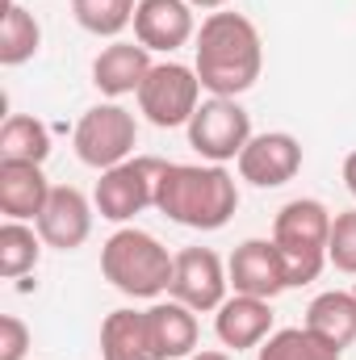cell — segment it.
Returning a JSON list of instances; mask_svg holds the SVG:
<instances>
[{"mask_svg":"<svg viewBox=\"0 0 356 360\" xmlns=\"http://www.w3.org/2000/svg\"><path fill=\"white\" fill-rule=\"evenodd\" d=\"M265 42L243 13H210L197 30L193 72L210 96H239L260 80Z\"/></svg>","mask_w":356,"mask_h":360,"instance_id":"obj_1","label":"cell"},{"mask_svg":"<svg viewBox=\"0 0 356 360\" xmlns=\"http://www.w3.org/2000/svg\"><path fill=\"white\" fill-rule=\"evenodd\" d=\"M155 210L193 231H218L239 210L235 176L222 164H168L155 180Z\"/></svg>","mask_w":356,"mask_h":360,"instance_id":"obj_2","label":"cell"},{"mask_svg":"<svg viewBox=\"0 0 356 360\" xmlns=\"http://www.w3.org/2000/svg\"><path fill=\"white\" fill-rule=\"evenodd\" d=\"M177 256L147 231L139 226H122L105 239L101 248V272L105 281L126 293V297H160L172 285Z\"/></svg>","mask_w":356,"mask_h":360,"instance_id":"obj_3","label":"cell"},{"mask_svg":"<svg viewBox=\"0 0 356 360\" xmlns=\"http://www.w3.org/2000/svg\"><path fill=\"white\" fill-rule=\"evenodd\" d=\"M327 239H331V210L314 197H298L289 205H281L276 222H272V243L285 256L289 269V289L293 285H310L323 264H327Z\"/></svg>","mask_w":356,"mask_h":360,"instance_id":"obj_4","label":"cell"},{"mask_svg":"<svg viewBox=\"0 0 356 360\" xmlns=\"http://www.w3.org/2000/svg\"><path fill=\"white\" fill-rule=\"evenodd\" d=\"M134 143H139V122L130 109L122 105H92L89 113L76 122V134H72V147L80 155V164H89L96 172L105 168H117L134 155Z\"/></svg>","mask_w":356,"mask_h":360,"instance_id":"obj_5","label":"cell"},{"mask_svg":"<svg viewBox=\"0 0 356 360\" xmlns=\"http://www.w3.org/2000/svg\"><path fill=\"white\" fill-rule=\"evenodd\" d=\"M139 96V113L160 126V130H172V126H189L197 105H201V80L193 68L184 63H155L143 80V89L134 92Z\"/></svg>","mask_w":356,"mask_h":360,"instance_id":"obj_6","label":"cell"},{"mask_svg":"<svg viewBox=\"0 0 356 360\" xmlns=\"http://www.w3.org/2000/svg\"><path fill=\"white\" fill-rule=\"evenodd\" d=\"M252 143V117L235 96H210L197 105L193 122H189V147L210 160V164H227L239 160V151Z\"/></svg>","mask_w":356,"mask_h":360,"instance_id":"obj_7","label":"cell"},{"mask_svg":"<svg viewBox=\"0 0 356 360\" xmlns=\"http://www.w3.org/2000/svg\"><path fill=\"white\" fill-rule=\"evenodd\" d=\"M164 160L155 155H134L117 168H105L96 188H92V205L101 218L109 222H130L134 214H143L147 205H155V180H160Z\"/></svg>","mask_w":356,"mask_h":360,"instance_id":"obj_8","label":"cell"},{"mask_svg":"<svg viewBox=\"0 0 356 360\" xmlns=\"http://www.w3.org/2000/svg\"><path fill=\"white\" fill-rule=\"evenodd\" d=\"M227 285H231V276H227V264L218 260V252H210V248L177 252V269H172L168 293L177 302H184L189 310H197V314L218 310L227 302Z\"/></svg>","mask_w":356,"mask_h":360,"instance_id":"obj_9","label":"cell"},{"mask_svg":"<svg viewBox=\"0 0 356 360\" xmlns=\"http://www.w3.org/2000/svg\"><path fill=\"white\" fill-rule=\"evenodd\" d=\"M227 276H231V289L235 293H248V297H265L272 302L276 293L289 289V269H285V256L272 239H248L231 252L227 260Z\"/></svg>","mask_w":356,"mask_h":360,"instance_id":"obj_10","label":"cell"},{"mask_svg":"<svg viewBox=\"0 0 356 360\" xmlns=\"http://www.w3.org/2000/svg\"><path fill=\"white\" fill-rule=\"evenodd\" d=\"M239 176L256 188H276L302 172V143L285 130H268V134H252V143L239 151Z\"/></svg>","mask_w":356,"mask_h":360,"instance_id":"obj_11","label":"cell"},{"mask_svg":"<svg viewBox=\"0 0 356 360\" xmlns=\"http://www.w3.org/2000/svg\"><path fill=\"white\" fill-rule=\"evenodd\" d=\"M38 235L46 248H59V252H76L84 239L92 235V205L89 197L72 184H55L42 214L34 218Z\"/></svg>","mask_w":356,"mask_h":360,"instance_id":"obj_12","label":"cell"},{"mask_svg":"<svg viewBox=\"0 0 356 360\" xmlns=\"http://www.w3.org/2000/svg\"><path fill=\"white\" fill-rule=\"evenodd\" d=\"M189 38H197L193 4L189 0H139L134 8V42L147 51H177Z\"/></svg>","mask_w":356,"mask_h":360,"instance_id":"obj_13","label":"cell"},{"mask_svg":"<svg viewBox=\"0 0 356 360\" xmlns=\"http://www.w3.org/2000/svg\"><path fill=\"white\" fill-rule=\"evenodd\" d=\"M214 331L222 340V348H260L268 335H272V302L265 297H248V293H235L218 306L214 314Z\"/></svg>","mask_w":356,"mask_h":360,"instance_id":"obj_14","label":"cell"},{"mask_svg":"<svg viewBox=\"0 0 356 360\" xmlns=\"http://www.w3.org/2000/svg\"><path fill=\"white\" fill-rule=\"evenodd\" d=\"M151 51L143 42H109L96 59H92V84L105 96H130L143 89L147 72H151Z\"/></svg>","mask_w":356,"mask_h":360,"instance_id":"obj_15","label":"cell"},{"mask_svg":"<svg viewBox=\"0 0 356 360\" xmlns=\"http://www.w3.org/2000/svg\"><path fill=\"white\" fill-rule=\"evenodd\" d=\"M51 180L42 176V164H17V160H0V210L4 218L30 222L42 214L46 197H51Z\"/></svg>","mask_w":356,"mask_h":360,"instance_id":"obj_16","label":"cell"},{"mask_svg":"<svg viewBox=\"0 0 356 360\" xmlns=\"http://www.w3.org/2000/svg\"><path fill=\"white\" fill-rule=\"evenodd\" d=\"M147 327H151V340H155L164 360H189L197 352V340H201L197 310H189L177 297L172 302H155L147 310Z\"/></svg>","mask_w":356,"mask_h":360,"instance_id":"obj_17","label":"cell"},{"mask_svg":"<svg viewBox=\"0 0 356 360\" xmlns=\"http://www.w3.org/2000/svg\"><path fill=\"white\" fill-rule=\"evenodd\" d=\"M101 356L105 360H164L151 327H147V310H113L101 323Z\"/></svg>","mask_w":356,"mask_h":360,"instance_id":"obj_18","label":"cell"},{"mask_svg":"<svg viewBox=\"0 0 356 360\" xmlns=\"http://www.w3.org/2000/svg\"><path fill=\"white\" fill-rule=\"evenodd\" d=\"M319 340H327L331 348H352L356 344V293H344V289H327L319 293L310 306H306V323Z\"/></svg>","mask_w":356,"mask_h":360,"instance_id":"obj_19","label":"cell"},{"mask_svg":"<svg viewBox=\"0 0 356 360\" xmlns=\"http://www.w3.org/2000/svg\"><path fill=\"white\" fill-rule=\"evenodd\" d=\"M38 46H42V25H38V17H34L25 4L8 0L4 21H0V63H4V68H21V63H30V59L38 55Z\"/></svg>","mask_w":356,"mask_h":360,"instance_id":"obj_20","label":"cell"},{"mask_svg":"<svg viewBox=\"0 0 356 360\" xmlns=\"http://www.w3.org/2000/svg\"><path fill=\"white\" fill-rule=\"evenodd\" d=\"M51 155V130L30 117V113H13L0 126V160H17V164H42Z\"/></svg>","mask_w":356,"mask_h":360,"instance_id":"obj_21","label":"cell"},{"mask_svg":"<svg viewBox=\"0 0 356 360\" xmlns=\"http://www.w3.org/2000/svg\"><path fill=\"white\" fill-rule=\"evenodd\" d=\"M38 256H42V235L17 218H8L0 226V276L4 281H17L25 272L38 269Z\"/></svg>","mask_w":356,"mask_h":360,"instance_id":"obj_22","label":"cell"},{"mask_svg":"<svg viewBox=\"0 0 356 360\" xmlns=\"http://www.w3.org/2000/svg\"><path fill=\"white\" fill-rule=\"evenodd\" d=\"M344 352L331 348L327 340H319L310 327H285L272 331L260 344V360H340Z\"/></svg>","mask_w":356,"mask_h":360,"instance_id":"obj_23","label":"cell"},{"mask_svg":"<svg viewBox=\"0 0 356 360\" xmlns=\"http://www.w3.org/2000/svg\"><path fill=\"white\" fill-rule=\"evenodd\" d=\"M134 8L139 0H72V17L96 38H117L126 25H134Z\"/></svg>","mask_w":356,"mask_h":360,"instance_id":"obj_24","label":"cell"},{"mask_svg":"<svg viewBox=\"0 0 356 360\" xmlns=\"http://www.w3.org/2000/svg\"><path fill=\"white\" fill-rule=\"evenodd\" d=\"M327 264L356 276V210H344L331 218V239H327Z\"/></svg>","mask_w":356,"mask_h":360,"instance_id":"obj_25","label":"cell"},{"mask_svg":"<svg viewBox=\"0 0 356 360\" xmlns=\"http://www.w3.org/2000/svg\"><path fill=\"white\" fill-rule=\"evenodd\" d=\"M30 352V327L17 314L0 319V360H25Z\"/></svg>","mask_w":356,"mask_h":360,"instance_id":"obj_26","label":"cell"},{"mask_svg":"<svg viewBox=\"0 0 356 360\" xmlns=\"http://www.w3.org/2000/svg\"><path fill=\"white\" fill-rule=\"evenodd\" d=\"M344 184H348V193L356 197V151L344 160Z\"/></svg>","mask_w":356,"mask_h":360,"instance_id":"obj_27","label":"cell"},{"mask_svg":"<svg viewBox=\"0 0 356 360\" xmlns=\"http://www.w3.org/2000/svg\"><path fill=\"white\" fill-rule=\"evenodd\" d=\"M189 360H235V356H231V352H218V348H205V352L197 348V352H193Z\"/></svg>","mask_w":356,"mask_h":360,"instance_id":"obj_28","label":"cell"},{"mask_svg":"<svg viewBox=\"0 0 356 360\" xmlns=\"http://www.w3.org/2000/svg\"><path fill=\"white\" fill-rule=\"evenodd\" d=\"M189 4H193V8H222L227 0H189Z\"/></svg>","mask_w":356,"mask_h":360,"instance_id":"obj_29","label":"cell"},{"mask_svg":"<svg viewBox=\"0 0 356 360\" xmlns=\"http://www.w3.org/2000/svg\"><path fill=\"white\" fill-rule=\"evenodd\" d=\"M352 293H356V289H352Z\"/></svg>","mask_w":356,"mask_h":360,"instance_id":"obj_30","label":"cell"}]
</instances>
